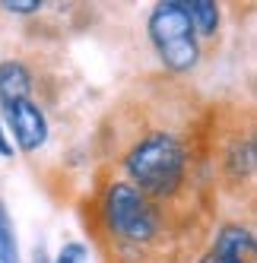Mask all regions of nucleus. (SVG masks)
I'll use <instances>...</instances> for the list:
<instances>
[{"label":"nucleus","instance_id":"9d476101","mask_svg":"<svg viewBox=\"0 0 257 263\" xmlns=\"http://www.w3.org/2000/svg\"><path fill=\"white\" fill-rule=\"evenodd\" d=\"M0 7L13 16H35V13H42L45 4L42 0H0Z\"/></svg>","mask_w":257,"mask_h":263},{"label":"nucleus","instance_id":"6e6552de","mask_svg":"<svg viewBox=\"0 0 257 263\" xmlns=\"http://www.w3.org/2000/svg\"><path fill=\"white\" fill-rule=\"evenodd\" d=\"M0 263H20V241H16V225L7 210V203L0 200Z\"/></svg>","mask_w":257,"mask_h":263},{"label":"nucleus","instance_id":"7ed1b4c3","mask_svg":"<svg viewBox=\"0 0 257 263\" xmlns=\"http://www.w3.org/2000/svg\"><path fill=\"white\" fill-rule=\"evenodd\" d=\"M102 213H105L108 232L118 235L121 241L150 244L162 232V216L156 210V203L127 181H115L105 191Z\"/></svg>","mask_w":257,"mask_h":263},{"label":"nucleus","instance_id":"423d86ee","mask_svg":"<svg viewBox=\"0 0 257 263\" xmlns=\"http://www.w3.org/2000/svg\"><path fill=\"white\" fill-rule=\"evenodd\" d=\"M32 99V73L23 61L0 64V108Z\"/></svg>","mask_w":257,"mask_h":263},{"label":"nucleus","instance_id":"f8f14e48","mask_svg":"<svg viewBox=\"0 0 257 263\" xmlns=\"http://www.w3.org/2000/svg\"><path fill=\"white\" fill-rule=\"evenodd\" d=\"M197 263H223V260H219V257H216V254L210 251V254H204V257H200Z\"/></svg>","mask_w":257,"mask_h":263},{"label":"nucleus","instance_id":"0eeeda50","mask_svg":"<svg viewBox=\"0 0 257 263\" xmlns=\"http://www.w3.org/2000/svg\"><path fill=\"white\" fill-rule=\"evenodd\" d=\"M185 10H188L194 32H200V35L219 32V7L216 4H210V0H191V4H185Z\"/></svg>","mask_w":257,"mask_h":263},{"label":"nucleus","instance_id":"20e7f679","mask_svg":"<svg viewBox=\"0 0 257 263\" xmlns=\"http://www.w3.org/2000/svg\"><path fill=\"white\" fill-rule=\"evenodd\" d=\"M0 124H4L7 134H13L16 146L23 153H39L48 140V118L32 99L16 102V105H4L0 108Z\"/></svg>","mask_w":257,"mask_h":263},{"label":"nucleus","instance_id":"f257e3e1","mask_svg":"<svg viewBox=\"0 0 257 263\" xmlns=\"http://www.w3.org/2000/svg\"><path fill=\"white\" fill-rule=\"evenodd\" d=\"M124 172L146 197H172L188 178V149L172 130H153L124 156Z\"/></svg>","mask_w":257,"mask_h":263},{"label":"nucleus","instance_id":"39448f33","mask_svg":"<svg viewBox=\"0 0 257 263\" xmlns=\"http://www.w3.org/2000/svg\"><path fill=\"white\" fill-rule=\"evenodd\" d=\"M213 254L223 263H257V244L245 225H223L213 241Z\"/></svg>","mask_w":257,"mask_h":263},{"label":"nucleus","instance_id":"1a4fd4ad","mask_svg":"<svg viewBox=\"0 0 257 263\" xmlns=\"http://www.w3.org/2000/svg\"><path fill=\"white\" fill-rule=\"evenodd\" d=\"M86 257H89L86 244L67 241V244H61V251H58V257H54V263H86Z\"/></svg>","mask_w":257,"mask_h":263},{"label":"nucleus","instance_id":"f03ea898","mask_svg":"<svg viewBox=\"0 0 257 263\" xmlns=\"http://www.w3.org/2000/svg\"><path fill=\"white\" fill-rule=\"evenodd\" d=\"M146 29H150V42L159 54V61L172 73H188L197 67L200 48H197V32L188 20L185 0L156 4L150 20H146Z\"/></svg>","mask_w":257,"mask_h":263},{"label":"nucleus","instance_id":"9b49d317","mask_svg":"<svg viewBox=\"0 0 257 263\" xmlns=\"http://www.w3.org/2000/svg\"><path fill=\"white\" fill-rule=\"evenodd\" d=\"M13 143H10V137H7V130H4V124H0V156L4 159H13Z\"/></svg>","mask_w":257,"mask_h":263}]
</instances>
